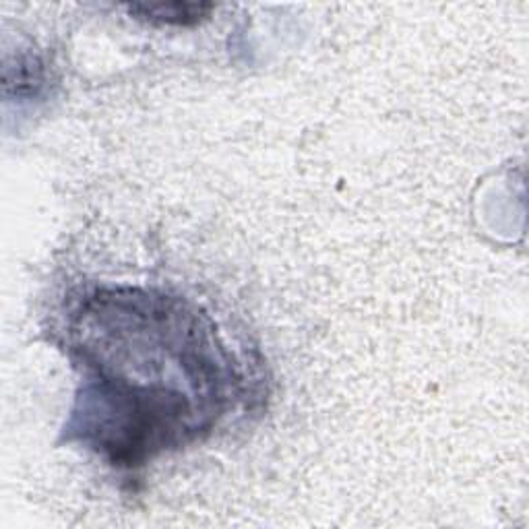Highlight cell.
Instances as JSON below:
<instances>
[{
    "label": "cell",
    "mask_w": 529,
    "mask_h": 529,
    "mask_svg": "<svg viewBox=\"0 0 529 529\" xmlns=\"http://www.w3.org/2000/svg\"><path fill=\"white\" fill-rule=\"evenodd\" d=\"M211 5H195V3H168V5H133L131 11L139 13L145 19L162 21V23H195L199 21Z\"/></svg>",
    "instance_id": "obj_1"
}]
</instances>
